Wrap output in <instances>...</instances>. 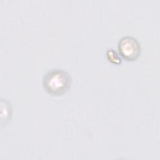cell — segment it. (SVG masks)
Wrapping results in <instances>:
<instances>
[{
	"label": "cell",
	"instance_id": "1",
	"mask_svg": "<svg viewBox=\"0 0 160 160\" xmlns=\"http://www.w3.org/2000/svg\"><path fill=\"white\" fill-rule=\"evenodd\" d=\"M71 84L69 73L60 69L48 71L42 78V86L45 91L52 96H61L68 91Z\"/></svg>",
	"mask_w": 160,
	"mask_h": 160
},
{
	"label": "cell",
	"instance_id": "2",
	"mask_svg": "<svg viewBox=\"0 0 160 160\" xmlns=\"http://www.w3.org/2000/svg\"><path fill=\"white\" fill-rule=\"evenodd\" d=\"M119 53L127 61L136 60L141 53V46L134 37L126 36L121 38L118 45Z\"/></svg>",
	"mask_w": 160,
	"mask_h": 160
}]
</instances>
